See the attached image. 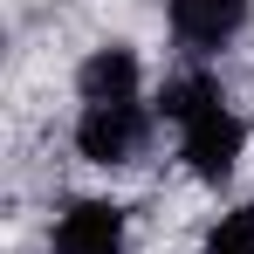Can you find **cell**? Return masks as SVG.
<instances>
[{"mask_svg":"<svg viewBox=\"0 0 254 254\" xmlns=\"http://www.w3.org/2000/svg\"><path fill=\"white\" fill-rule=\"evenodd\" d=\"M158 110L179 124V158L192 165V179H206V186L234 179L241 144H248V124L227 110V89L213 83V76H199V69L192 76H172L165 96H158Z\"/></svg>","mask_w":254,"mask_h":254,"instance_id":"obj_1","label":"cell"},{"mask_svg":"<svg viewBox=\"0 0 254 254\" xmlns=\"http://www.w3.org/2000/svg\"><path fill=\"white\" fill-rule=\"evenodd\" d=\"M144 137H151L144 103H83V117H76V151L89 165H110V172L130 165L144 151Z\"/></svg>","mask_w":254,"mask_h":254,"instance_id":"obj_2","label":"cell"},{"mask_svg":"<svg viewBox=\"0 0 254 254\" xmlns=\"http://www.w3.org/2000/svg\"><path fill=\"white\" fill-rule=\"evenodd\" d=\"M55 254H124V206L117 199H69L55 213Z\"/></svg>","mask_w":254,"mask_h":254,"instance_id":"obj_3","label":"cell"},{"mask_svg":"<svg viewBox=\"0 0 254 254\" xmlns=\"http://www.w3.org/2000/svg\"><path fill=\"white\" fill-rule=\"evenodd\" d=\"M165 7H172V35L206 55V48H227L241 28H248L254 0H165Z\"/></svg>","mask_w":254,"mask_h":254,"instance_id":"obj_4","label":"cell"},{"mask_svg":"<svg viewBox=\"0 0 254 254\" xmlns=\"http://www.w3.org/2000/svg\"><path fill=\"white\" fill-rule=\"evenodd\" d=\"M76 89H83V103H137V48L103 42L76 69Z\"/></svg>","mask_w":254,"mask_h":254,"instance_id":"obj_5","label":"cell"},{"mask_svg":"<svg viewBox=\"0 0 254 254\" xmlns=\"http://www.w3.org/2000/svg\"><path fill=\"white\" fill-rule=\"evenodd\" d=\"M206 254H254V206L220 213L213 234H206Z\"/></svg>","mask_w":254,"mask_h":254,"instance_id":"obj_6","label":"cell"}]
</instances>
